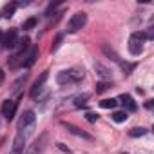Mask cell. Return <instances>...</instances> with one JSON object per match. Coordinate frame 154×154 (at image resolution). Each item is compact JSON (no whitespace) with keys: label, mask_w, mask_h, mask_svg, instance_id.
Here are the masks:
<instances>
[{"label":"cell","mask_w":154,"mask_h":154,"mask_svg":"<svg viewBox=\"0 0 154 154\" xmlns=\"http://www.w3.org/2000/svg\"><path fill=\"white\" fill-rule=\"evenodd\" d=\"M84 78V71H78V69H71V71H62L58 76H56V82L60 85H65V84H71V82H78Z\"/></svg>","instance_id":"6da1fadb"},{"label":"cell","mask_w":154,"mask_h":154,"mask_svg":"<svg viewBox=\"0 0 154 154\" xmlns=\"http://www.w3.org/2000/svg\"><path fill=\"white\" fill-rule=\"evenodd\" d=\"M85 24H87V15H85L84 11L74 13V15L69 18V22H67V33H76V31H80Z\"/></svg>","instance_id":"7a4b0ae2"},{"label":"cell","mask_w":154,"mask_h":154,"mask_svg":"<svg viewBox=\"0 0 154 154\" xmlns=\"http://www.w3.org/2000/svg\"><path fill=\"white\" fill-rule=\"evenodd\" d=\"M145 35L143 33H132L131 35V38H129V51H131V54H140L141 51H143V44H145Z\"/></svg>","instance_id":"3957f363"},{"label":"cell","mask_w":154,"mask_h":154,"mask_svg":"<svg viewBox=\"0 0 154 154\" xmlns=\"http://www.w3.org/2000/svg\"><path fill=\"white\" fill-rule=\"evenodd\" d=\"M15 112H17V102L6 100L2 103V116H6L8 120H13L15 118Z\"/></svg>","instance_id":"277c9868"},{"label":"cell","mask_w":154,"mask_h":154,"mask_svg":"<svg viewBox=\"0 0 154 154\" xmlns=\"http://www.w3.org/2000/svg\"><path fill=\"white\" fill-rule=\"evenodd\" d=\"M35 112L33 111H27L22 118H20V122H18V131H22V129H29V127H33V123H35Z\"/></svg>","instance_id":"5b68a950"},{"label":"cell","mask_w":154,"mask_h":154,"mask_svg":"<svg viewBox=\"0 0 154 154\" xmlns=\"http://www.w3.org/2000/svg\"><path fill=\"white\" fill-rule=\"evenodd\" d=\"M62 125H63V127H65V129H67V131H69L71 134H74V136H78V138H84V140H89V141L93 140V136H91V134H87V132H84V131H82V129H78V127H74L72 123H67V122H62Z\"/></svg>","instance_id":"8992f818"},{"label":"cell","mask_w":154,"mask_h":154,"mask_svg":"<svg viewBox=\"0 0 154 154\" xmlns=\"http://www.w3.org/2000/svg\"><path fill=\"white\" fill-rule=\"evenodd\" d=\"M2 45H4L6 49H11V47L17 45V31H15V29H11L9 33H6V35L2 36Z\"/></svg>","instance_id":"52a82bcc"},{"label":"cell","mask_w":154,"mask_h":154,"mask_svg":"<svg viewBox=\"0 0 154 154\" xmlns=\"http://www.w3.org/2000/svg\"><path fill=\"white\" fill-rule=\"evenodd\" d=\"M47 76H49V74H47V71H44V72L40 74V78H38V80H36V82L33 84V87H31V96H33V98H36V94H38V93L42 91V85L45 84Z\"/></svg>","instance_id":"ba28073f"},{"label":"cell","mask_w":154,"mask_h":154,"mask_svg":"<svg viewBox=\"0 0 154 154\" xmlns=\"http://www.w3.org/2000/svg\"><path fill=\"white\" fill-rule=\"evenodd\" d=\"M36 56H38V47L33 45V47L29 49V54H27L26 60H24V65H26V67H31V65L36 62Z\"/></svg>","instance_id":"9c48e42d"},{"label":"cell","mask_w":154,"mask_h":154,"mask_svg":"<svg viewBox=\"0 0 154 154\" xmlns=\"http://www.w3.org/2000/svg\"><path fill=\"white\" fill-rule=\"evenodd\" d=\"M120 102L123 103V107H125L127 111H136V103H134V100H132L129 94H122V96H120Z\"/></svg>","instance_id":"30bf717a"},{"label":"cell","mask_w":154,"mask_h":154,"mask_svg":"<svg viewBox=\"0 0 154 154\" xmlns=\"http://www.w3.org/2000/svg\"><path fill=\"white\" fill-rule=\"evenodd\" d=\"M116 105H118V100H114V98H105L100 102V107H103V109H114Z\"/></svg>","instance_id":"8fae6325"},{"label":"cell","mask_w":154,"mask_h":154,"mask_svg":"<svg viewBox=\"0 0 154 154\" xmlns=\"http://www.w3.org/2000/svg\"><path fill=\"white\" fill-rule=\"evenodd\" d=\"M15 9H17V4H8V6H4L2 15H4L6 18H11V17L15 15Z\"/></svg>","instance_id":"7c38bea8"},{"label":"cell","mask_w":154,"mask_h":154,"mask_svg":"<svg viewBox=\"0 0 154 154\" xmlns=\"http://www.w3.org/2000/svg\"><path fill=\"white\" fill-rule=\"evenodd\" d=\"M102 51H103V53H105V54H107L111 60H114V62H120V56H118V53H116V51H112L109 45H103V47H102Z\"/></svg>","instance_id":"4fadbf2b"},{"label":"cell","mask_w":154,"mask_h":154,"mask_svg":"<svg viewBox=\"0 0 154 154\" xmlns=\"http://www.w3.org/2000/svg\"><path fill=\"white\" fill-rule=\"evenodd\" d=\"M129 116H127V111H116V112H112V120L116 122V123H122V122H125Z\"/></svg>","instance_id":"5bb4252c"},{"label":"cell","mask_w":154,"mask_h":154,"mask_svg":"<svg viewBox=\"0 0 154 154\" xmlns=\"http://www.w3.org/2000/svg\"><path fill=\"white\" fill-rule=\"evenodd\" d=\"M36 26V18H27L24 24H22V29H26V31H29V29H33Z\"/></svg>","instance_id":"9a60e30c"},{"label":"cell","mask_w":154,"mask_h":154,"mask_svg":"<svg viewBox=\"0 0 154 154\" xmlns=\"http://www.w3.org/2000/svg\"><path fill=\"white\" fill-rule=\"evenodd\" d=\"M129 134H131L132 138H138V136H145V134H147V129H143V127H140V129H132Z\"/></svg>","instance_id":"2e32d148"},{"label":"cell","mask_w":154,"mask_h":154,"mask_svg":"<svg viewBox=\"0 0 154 154\" xmlns=\"http://www.w3.org/2000/svg\"><path fill=\"white\" fill-rule=\"evenodd\" d=\"M62 40H63V36L62 35H58L56 38H54V42H53V45H51V53H54L58 47H60V44H62Z\"/></svg>","instance_id":"e0dca14e"},{"label":"cell","mask_w":154,"mask_h":154,"mask_svg":"<svg viewBox=\"0 0 154 154\" xmlns=\"http://www.w3.org/2000/svg\"><path fill=\"white\" fill-rule=\"evenodd\" d=\"M87 94H84V96H78V98H76V102H74V107H84L85 105V102H87Z\"/></svg>","instance_id":"ac0fdd59"},{"label":"cell","mask_w":154,"mask_h":154,"mask_svg":"<svg viewBox=\"0 0 154 154\" xmlns=\"http://www.w3.org/2000/svg\"><path fill=\"white\" fill-rule=\"evenodd\" d=\"M109 87H111V85H109L107 82H100V84H96V93H105Z\"/></svg>","instance_id":"d6986e66"},{"label":"cell","mask_w":154,"mask_h":154,"mask_svg":"<svg viewBox=\"0 0 154 154\" xmlns=\"http://www.w3.org/2000/svg\"><path fill=\"white\" fill-rule=\"evenodd\" d=\"M122 63V69L125 71V74H131V71L134 69V63H123V62H120Z\"/></svg>","instance_id":"ffe728a7"},{"label":"cell","mask_w":154,"mask_h":154,"mask_svg":"<svg viewBox=\"0 0 154 154\" xmlns=\"http://www.w3.org/2000/svg\"><path fill=\"white\" fill-rule=\"evenodd\" d=\"M85 120H87L89 123H94V122L98 120V114H94V112H87V114H85Z\"/></svg>","instance_id":"44dd1931"},{"label":"cell","mask_w":154,"mask_h":154,"mask_svg":"<svg viewBox=\"0 0 154 154\" xmlns=\"http://www.w3.org/2000/svg\"><path fill=\"white\" fill-rule=\"evenodd\" d=\"M58 149H60V150H63V152H69V149H67L63 143H58Z\"/></svg>","instance_id":"7402d4cb"},{"label":"cell","mask_w":154,"mask_h":154,"mask_svg":"<svg viewBox=\"0 0 154 154\" xmlns=\"http://www.w3.org/2000/svg\"><path fill=\"white\" fill-rule=\"evenodd\" d=\"M2 80H4V72L0 71V84H2Z\"/></svg>","instance_id":"603a6c76"},{"label":"cell","mask_w":154,"mask_h":154,"mask_svg":"<svg viewBox=\"0 0 154 154\" xmlns=\"http://www.w3.org/2000/svg\"><path fill=\"white\" fill-rule=\"evenodd\" d=\"M0 40H2V33H0Z\"/></svg>","instance_id":"cb8c5ba5"},{"label":"cell","mask_w":154,"mask_h":154,"mask_svg":"<svg viewBox=\"0 0 154 154\" xmlns=\"http://www.w3.org/2000/svg\"><path fill=\"white\" fill-rule=\"evenodd\" d=\"M123 154H127V152H123Z\"/></svg>","instance_id":"d4e9b609"}]
</instances>
